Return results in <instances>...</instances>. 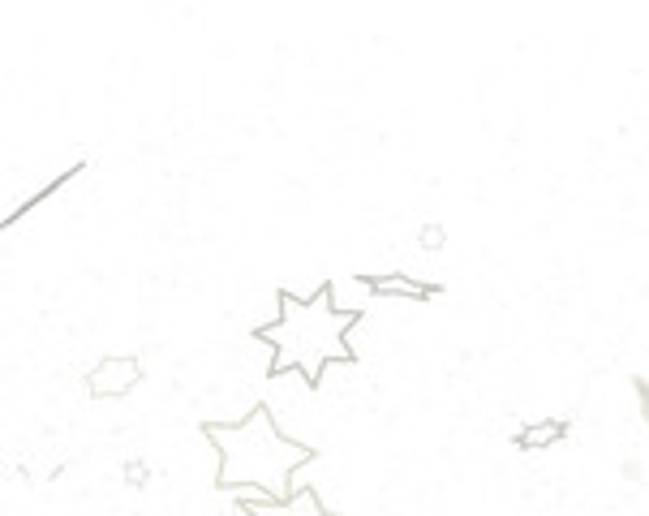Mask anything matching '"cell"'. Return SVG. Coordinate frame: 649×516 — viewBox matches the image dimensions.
<instances>
[{
  "label": "cell",
  "mask_w": 649,
  "mask_h": 516,
  "mask_svg": "<svg viewBox=\"0 0 649 516\" xmlns=\"http://www.w3.org/2000/svg\"><path fill=\"white\" fill-rule=\"evenodd\" d=\"M207 439L220 456V486L258 482L280 499L293 491V473L314 461V448L284 435L271 409H250L241 422H207Z\"/></svg>",
  "instance_id": "7a4b0ae2"
},
{
  "label": "cell",
  "mask_w": 649,
  "mask_h": 516,
  "mask_svg": "<svg viewBox=\"0 0 649 516\" xmlns=\"http://www.w3.org/2000/svg\"><path fill=\"white\" fill-rule=\"evenodd\" d=\"M125 478H129V486H142V482H147V465H138V461H134V465L125 469Z\"/></svg>",
  "instance_id": "9c48e42d"
},
{
  "label": "cell",
  "mask_w": 649,
  "mask_h": 516,
  "mask_svg": "<svg viewBox=\"0 0 649 516\" xmlns=\"http://www.w3.org/2000/svg\"><path fill=\"white\" fill-rule=\"evenodd\" d=\"M417 246L430 250V254H439L443 250V224H422V233H417Z\"/></svg>",
  "instance_id": "ba28073f"
},
{
  "label": "cell",
  "mask_w": 649,
  "mask_h": 516,
  "mask_svg": "<svg viewBox=\"0 0 649 516\" xmlns=\"http://www.w3.org/2000/svg\"><path fill=\"white\" fill-rule=\"evenodd\" d=\"M331 293V306L336 310H349V314H366L362 306L374 297V280H362V276H349V280H331L327 284Z\"/></svg>",
  "instance_id": "277c9868"
},
{
  "label": "cell",
  "mask_w": 649,
  "mask_h": 516,
  "mask_svg": "<svg viewBox=\"0 0 649 516\" xmlns=\"http://www.w3.org/2000/svg\"><path fill=\"white\" fill-rule=\"evenodd\" d=\"M568 435V422H559V418H542V422H529L521 435H516V448H525V452H542V448H555V443H564Z\"/></svg>",
  "instance_id": "5b68a950"
},
{
  "label": "cell",
  "mask_w": 649,
  "mask_h": 516,
  "mask_svg": "<svg viewBox=\"0 0 649 516\" xmlns=\"http://www.w3.org/2000/svg\"><path fill=\"white\" fill-rule=\"evenodd\" d=\"M637 396H641V409H645V422H649V387L637 383Z\"/></svg>",
  "instance_id": "30bf717a"
},
{
  "label": "cell",
  "mask_w": 649,
  "mask_h": 516,
  "mask_svg": "<svg viewBox=\"0 0 649 516\" xmlns=\"http://www.w3.org/2000/svg\"><path fill=\"white\" fill-rule=\"evenodd\" d=\"M362 314L331 306L327 284L314 297L280 293V319L258 327V340L271 344V375L297 370L306 383H319L327 362H353L349 332Z\"/></svg>",
  "instance_id": "6da1fadb"
},
{
  "label": "cell",
  "mask_w": 649,
  "mask_h": 516,
  "mask_svg": "<svg viewBox=\"0 0 649 516\" xmlns=\"http://www.w3.org/2000/svg\"><path fill=\"white\" fill-rule=\"evenodd\" d=\"M142 379V362L138 357H104L86 370V396L95 400H121L138 387Z\"/></svg>",
  "instance_id": "3957f363"
},
{
  "label": "cell",
  "mask_w": 649,
  "mask_h": 516,
  "mask_svg": "<svg viewBox=\"0 0 649 516\" xmlns=\"http://www.w3.org/2000/svg\"><path fill=\"white\" fill-rule=\"evenodd\" d=\"M374 297H405V301H430L435 297V284L413 280V276H374Z\"/></svg>",
  "instance_id": "8992f818"
},
{
  "label": "cell",
  "mask_w": 649,
  "mask_h": 516,
  "mask_svg": "<svg viewBox=\"0 0 649 516\" xmlns=\"http://www.w3.org/2000/svg\"><path fill=\"white\" fill-rule=\"evenodd\" d=\"M280 512H327V504L319 495H314V486L310 482H297L293 491L284 495V508Z\"/></svg>",
  "instance_id": "52a82bcc"
}]
</instances>
